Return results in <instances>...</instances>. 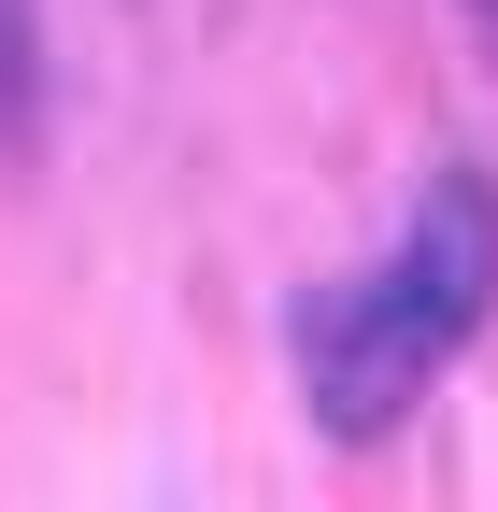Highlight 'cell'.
Segmentation results:
<instances>
[{
  "label": "cell",
  "mask_w": 498,
  "mask_h": 512,
  "mask_svg": "<svg viewBox=\"0 0 498 512\" xmlns=\"http://www.w3.org/2000/svg\"><path fill=\"white\" fill-rule=\"evenodd\" d=\"M484 299H498V200H484L470 171H442L427 214H413V242H399L370 285L314 299V328H299L314 427H328V441H385V427L427 399V370L484 328Z\"/></svg>",
  "instance_id": "1"
}]
</instances>
